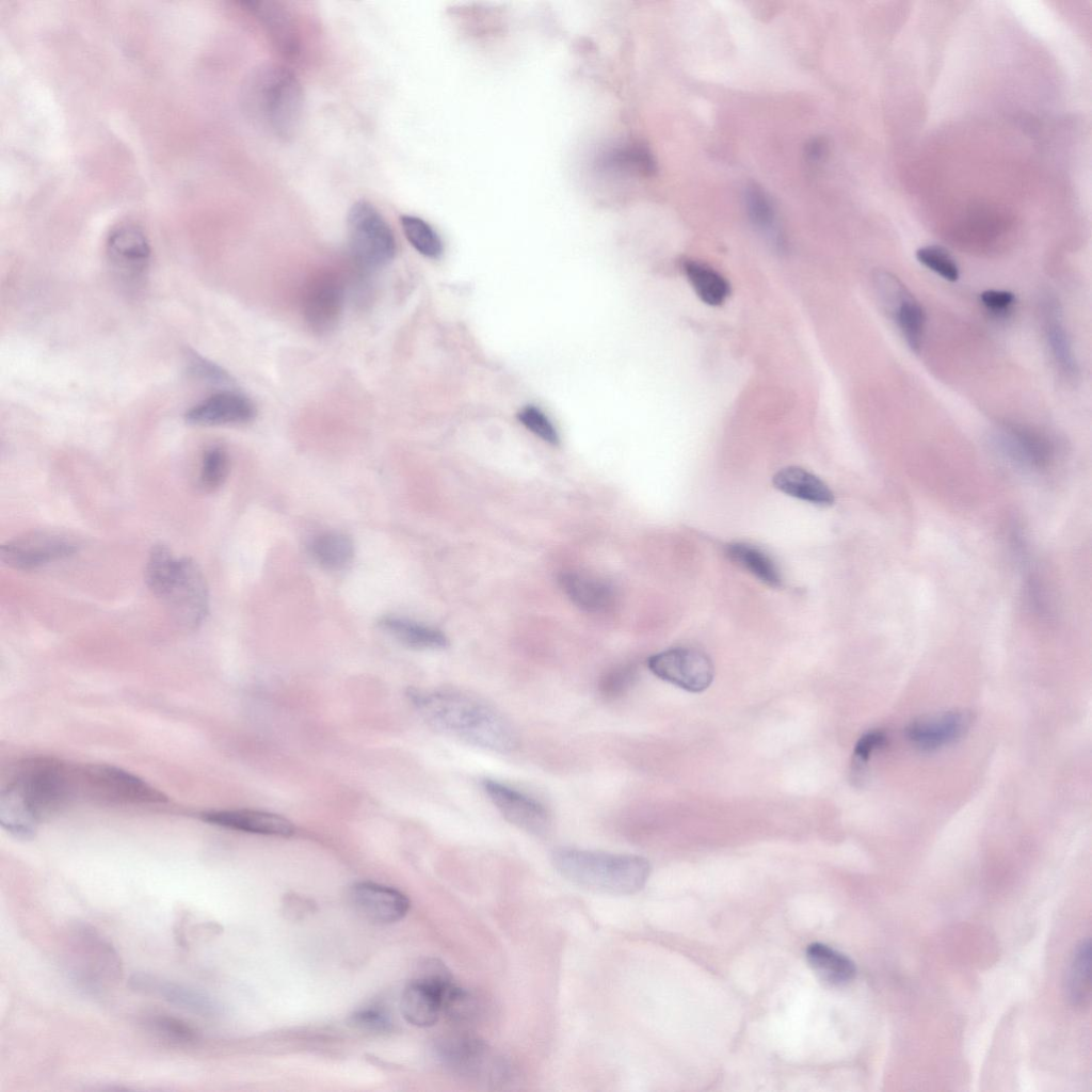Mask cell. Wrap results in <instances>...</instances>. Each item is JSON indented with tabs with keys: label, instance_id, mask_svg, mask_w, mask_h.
<instances>
[{
	"label": "cell",
	"instance_id": "1",
	"mask_svg": "<svg viewBox=\"0 0 1092 1092\" xmlns=\"http://www.w3.org/2000/svg\"><path fill=\"white\" fill-rule=\"evenodd\" d=\"M78 766L49 757L20 761L0 792V821L17 838L32 837L42 821L78 793Z\"/></svg>",
	"mask_w": 1092,
	"mask_h": 1092
},
{
	"label": "cell",
	"instance_id": "2",
	"mask_svg": "<svg viewBox=\"0 0 1092 1092\" xmlns=\"http://www.w3.org/2000/svg\"><path fill=\"white\" fill-rule=\"evenodd\" d=\"M407 697L434 728L473 745L510 752L517 745L511 724L483 701L456 691L410 689Z\"/></svg>",
	"mask_w": 1092,
	"mask_h": 1092
},
{
	"label": "cell",
	"instance_id": "3",
	"mask_svg": "<svg viewBox=\"0 0 1092 1092\" xmlns=\"http://www.w3.org/2000/svg\"><path fill=\"white\" fill-rule=\"evenodd\" d=\"M304 102L299 79L279 64L259 65L242 86L241 103L246 116L264 133L280 141H288L296 134Z\"/></svg>",
	"mask_w": 1092,
	"mask_h": 1092
},
{
	"label": "cell",
	"instance_id": "4",
	"mask_svg": "<svg viewBox=\"0 0 1092 1092\" xmlns=\"http://www.w3.org/2000/svg\"><path fill=\"white\" fill-rule=\"evenodd\" d=\"M552 863L573 883L611 895H629L640 890L651 871L647 860L638 855L574 848L556 850Z\"/></svg>",
	"mask_w": 1092,
	"mask_h": 1092
},
{
	"label": "cell",
	"instance_id": "5",
	"mask_svg": "<svg viewBox=\"0 0 1092 1092\" xmlns=\"http://www.w3.org/2000/svg\"><path fill=\"white\" fill-rule=\"evenodd\" d=\"M347 232L355 262L368 270L388 264L396 256L394 231L381 212L368 200L359 199L349 209Z\"/></svg>",
	"mask_w": 1092,
	"mask_h": 1092
},
{
	"label": "cell",
	"instance_id": "6",
	"mask_svg": "<svg viewBox=\"0 0 1092 1092\" xmlns=\"http://www.w3.org/2000/svg\"><path fill=\"white\" fill-rule=\"evenodd\" d=\"M79 798L106 804H156L166 797L139 776L108 765L78 766Z\"/></svg>",
	"mask_w": 1092,
	"mask_h": 1092
},
{
	"label": "cell",
	"instance_id": "7",
	"mask_svg": "<svg viewBox=\"0 0 1092 1092\" xmlns=\"http://www.w3.org/2000/svg\"><path fill=\"white\" fill-rule=\"evenodd\" d=\"M437 1053L448 1069L478 1083L502 1085L512 1075L509 1062L477 1038L468 1035L446 1038L439 1042Z\"/></svg>",
	"mask_w": 1092,
	"mask_h": 1092
},
{
	"label": "cell",
	"instance_id": "8",
	"mask_svg": "<svg viewBox=\"0 0 1092 1092\" xmlns=\"http://www.w3.org/2000/svg\"><path fill=\"white\" fill-rule=\"evenodd\" d=\"M159 599L182 626L196 628L200 625L208 613L209 595L199 566L190 558L178 559Z\"/></svg>",
	"mask_w": 1092,
	"mask_h": 1092
},
{
	"label": "cell",
	"instance_id": "9",
	"mask_svg": "<svg viewBox=\"0 0 1092 1092\" xmlns=\"http://www.w3.org/2000/svg\"><path fill=\"white\" fill-rule=\"evenodd\" d=\"M77 542L64 533L35 531L15 537L1 546L2 562L18 571H32L73 556Z\"/></svg>",
	"mask_w": 1092,
	"mask_h": 1092
},
{
	"label": "cell",
	"instance_id": "10",
	"mask_svg": "<svg viewBox=\"0 0 1092 1092\" xmlns=\"http://www.w3.org/2000/svg\"><path fill=\"white\" fill-rule=\"evenodd\" d=\"M648 669L660 679L690 692H702L713 679L711 660L702 652L676 647L649 657Z\"/></svg>",
	"mask_w": 1092,
	"mask_h": 1092
},
{
	"label": "cell",
	"instance_id": "11",
	"mask_svg": "<svg viewBox=\"0 0 1092 1092\" xmlns=\"http://www.w3.org/2000/svg\"><path fill=\"white\" fill-rule=\"evenodd\" d=\"M107 256L111 268L122 282L138 285L149 266V242L139 226L123 223L114 227L108 236Z\"/></svg>",
	"mask_w": 1092,
	"mask_h": 1092
},
{
	"label": "cell",
	"instance_id": "12",
	"mask_svg": "<svg viewBox=\"0 0 1092 1092\" xmlns=\"http://www.w3.org/2000/svg\"><path fill=\"white\" fill-rule=\"evenodd\" d=\"M344 287L338 275L324 271L311 277L303 294V316L317 333L333 330L342 314Z\"/></svg>",
	"mask_w": 1092,
	"mask_h": 1092
},
{
	"label": "cell",
	"instance_id": "13",
	"mask_svg": "<svg viewBox=\"0 0 1092 1092\" xmlns=\"http://www.w3.org/2000/svg\"><path fill=\"white\" fill-rule=\"evenodd\" d=\"M73 938L82 963L74 974L82 983L96 987L103 979L111 981L119 978L122 966L118 956L95 929L86 925L77 926Z\"/></svg>",
	"mask_w": 1092,
	"mask_h": 1092
},
{
	"label": "cell",
	"instance_id": "14",
	"mask_svg": "<svg viewBox=\"0 0 1092 1092\" xmlns=\"http://www.w3.org/2000/svg\"><path fill=\"white\" fill-rule=\"evenodd\" d=\"M482 787L510 823L536 835L546 833L550 828L548 810L534 798L497 781L485 780Z\"/></svg>",
	"mask_w": 1092,
	"mask_h": 1092
},
{
	"label": "cell",
	"instance_id": "15",
	"mask_svg": "<svg viewBox=\"0 0 1092 1092\" xmlns=\"http://www.w3.org/2000/svg\"><path fill=\"white\" fill-rule=\"evenodd\" d=\"M349 897L358 915L379 925L401 920L410 909V901L401 892L373 882L354 884Z\"/></svg>",
	"mask_w": 1092,
	"mask_h": 1092
},
{
	"label": "cell",
	"instance_id": "16",
	"mask_svg": "<svg viewBox=\"0 0 1092 1092\" xmlns=\"http://www.w3.org/2000/svg\"><path fill=\"white\" fill-rule=\"evenodd\" d=\"M257 414L253 401L244 394L225 389L195 404L186 414L189 423L196 425L242 424Z\"/></svg>",
	"mask_w": 1092,
	"mask_h": 1092
},
{
	"label": "cell",
	"instance_id": "17",
	"mask_svg": "<svg viewBox=\"0 0 1092 1092\" xmlns=\"http://www.w3.org/2000/svg\"><path fill=\"white\" fill-rule=\"evenodd\" d=\"M129 987L138 993L157 996L166 1002L200 1016L214 1014V1002L198 990L148 974H135Z\"/></svg>",
	"mask_w": 1092,
	"mask_h": 1092
},
{
	"label": "cell",
	"instance_id": "18",
	"mask_svg": "<svg viewBox=\"0 0 1092 1092\" xmlns=\"http://www.w3.org/2000/svg\"><path fill=\"white\" fill-rule=\"evenodd\" d=\"M968 718L960 711H947L912 722L908 739L922 751H936L959 740L968 727Z\"/></svg>",
	"mask_w": 1092,
	"mask_h": 1092
},
{
	"label": "cell",
	"instance_id": "19",
	"mask_svg": "<svg viewBox=\"0 0 1092 1092\" xmlns=\"http://www.w3.org/2000/svg\"><path fill=\"white\" fill-rule=\"evenodd\" d=\"M200 818L210 824L253 834L289 836L294 832L292 822L287 818L261 810H210L203 813Z\"/></svg>",
	"mask_w": 1092,
	"mask_h": 1092
},
{
	"label": "cell",
	"instance_id": "20",
	"mask_svg": "<svg viewBox=\"0 0 1092 1092\" xmlns=\"http://www.w3.org/2000/svg\"><path fill=\"white\" fill-rule=\"evenodd\" d=\"M243 4L263 25L273 44L286 55L299 52V33L292 14L276 1H245Z\"/></svg>",
	"mask_w": 1092,
	"mask_h": 1092
},
{
	"label": "cell",
	"instance_id": "21",
	"mask_svg": "<svg viewBox=\"0 0 1092 1092\" xmlns=\"http://www.w3.org/2000/svg\"><path fill=\"white\" fill-rule=\"evenodd\" d=\"M1000 441L1005 453L1027 468H1044L1053 456V447L1047 438L1023 427L1002 430Z\"/></svg>",
	"mask_w": 1092,
	"mask_h": 1092
},
{
	"label": "cell",
	"instance_id": "22",
	"mask_svg": "<svg viewBox=\"0 0 1092 1092\" xmlns=\"http://www.w3.org/2000/svg\"><path fill=\"white\" fill-rule=\"evenodd\" d=\"M560 583L566 596L577 607L588 612H601L613 604V588L594 576L577 572L565 573L561 576Z\"/></svg>",
	"mask_w": 1092,
	"mask_h": 1092
},
{
	"label": "cell",
	"instance_id": "23",
	"mask_svg": "<svg viewBox=\"0 0 1092 1092\" xmlns=\"http://www.w3.org/2000/svg\"><path fill=\"white\" fill-rule=\"evenodd\" d=\"M773 484L781 492L818 505H831L835 496L831 488L817 476L797 467L789 466L773 476Z\"/></svg>",
	"mask_w": 1092,
	"mask_h": 1092
},
{
	"label": "cell",
	"instance_id": "24",
	"mask_svg": "<svg viewBox=\"0 0 1092 1092\" xmlns=\"http://www.w3.org/2000/svg\"><path fill=\"white\" fill-rule=\"evenodd\" d=\"M379 626L401 644L415 649H439L448 644L438 629L395 615L383 616Z\"/></svg>",
	"mask_w": 1092,
	"mask_h": 1092
},
{
	"label": "cell",
	"instance_id": "25",
	"mask_svg": "<svg viewBox=\"0 0 1092 1092\" xmlns=\"http://www.w3.org/2000/svg\"><path fill=\"white\" fill-rule=\"evenodd\" d=\"M805 954L815 974L830 985H842L855 977L854 962L846 954L824 944L809 945Z\"/></svg>",
	"mask_w": 1092,
	"mask_h": 1092
},
{
	"label": "cell",
	"instance_id": "26",
	"mask_svg": "<svg viewBox=\"0 0 1092 1092\" xmlns=\"http://www.w3.org/2000/svg\"><path fill=\"white\" fill-rule=\"evenodd\" d=\"M726 556L765 584L778 588L783 583L781 571L774 560L761 548L745 542L726 546Z\"/></svg>",
	"mask_w": 1092,
	"mask_h": 1092
},
{
	"label": "cell",
	"instance_id": "27",
	"mask_svg": "<svg viewBox=\"0 0 1092 1092\" xmlns=\"http://www.w3.org/2000/svg\"><path fill=\"white\" fill-rule=\"evenodd\" d=\"M312 559L323 568L341 571L353 560L354 544L339 531H325L316 535L308 545Z\"/></svg>",
	"mask_w": 1092,
	"mask_h": 1092
},
{
	"label": "cell",
	"instance_id": "28",
	"mask_svg": "<svg viewBox=\"0 0 1092 1092\" xmlns=\"http://www.w3.org/2000/svg\"><path fill=\"white\" fill-rule=\"evenodd\" d=\"M682 269L693 290L706 304L718 306L728 296L727 280L711 267L696 260H686Z\"/></svg>",
	"mask_w": 1092,
	"mask_h": 1092
},
{
	"label": "cell",
	"instance_id": "29",
	"mask_svg": "<svg viewBox=\"0 0 1092 1092\" xmlns=\"http://www.w3.org/2000/svg\"><path fill=\"white\" fill-rule=\"evenodd\" d=\"M601 163L604 167L616 173L652 176L656 172L653 154L640 143H628L612 148L604 156Z\"/></svg>",
	"mask_w": 1092,
	"mask_h": 1092
},
{
	"label": "cell",
	"instance_id": "30",
	"mask_svg": "<svg viewBox=\"0 0 1092 1092\" xmlns=\"http://www.w3.org/2000/svg\"><path fill=\"white\" fill-rule=\"evenodd\" d=\"M1090 967L1091 945L1087 938L1077 946L1069 969L1066 991L1074 1006L1083 1007L1090 999Z\"/></svg>",
	"mask_w": 1092,
	"mask_h": 1092
},
{
	"label": "cell",
	"instance_id": "31",
	"mask_svg": "<svg viewBox=\"0 0 1092 1092\" xmlns=\"http://www.w3.org/2000/svg\"><path fill=\"white\" fill-rule=\"evenodd\" d=\"M745 207L751 222L765 232L774 244H781L782 238L776 224L773 204L761 188L749 186L744 194Z\"/></svg>",
	"mask_w": 1092,
	"mask_h": 1092
},
{
	"label": "cell",
	"instance_id": "32",
	"mask_svg": "<svg viewBox=\"0 0 1092 1092\" xmlns=\"http://www.w3.org/2000/svg\"><path fill=\"white\" fill-rule=\"evenodd\" d=\"M400 223L405 238L419 254L433 259L440 257L444 251L441 239L427 221L403 214Z\"/></svg>",
	"mask_w": 1092,
	"mask_h": 1092
},
{
	"label": "cell",
	"instance_id": "33",
	"mask_svg": "<svg viewBox=\"0 0 1092 1092\" xmlns=\"http://www.w3.org/2000/svg\"><path fill=\"white\" fill-rule=\"evenodd\" d=\"M897 324L911 350L917 352L921 346L926 325V312L911 294L890 317Z\"/></svg>",
	"mask_w": 1092,
	"mask_h": 1092
},
{
	"label": "cell",
	"instance_id": "34",
	"mask_svg": "<svg viewBox=\"0 0 1092 1092\" xmlns=\"http://www.w3.org/2000/svg\"><path fill=\"white\" fill-rule=\"evenodd\" d=\"M177 560L167 546L156 544L151 547L145 566V582L157 598L162 595Z\"/></svg>",
	"mask_w": 1092,
	"mask_h": 1092
},
{
	"label": "cell",
	"instance_id": "35",
	"mask_svg": "<svg viewBox=\"0 0 1092 1092\" xmlns=\"http://www.w3.org/2000/svg\"><path fill=\"white\" fill-rule=\"evenodd\" d=\"M230 470L227 451L221 446H211L203 454L198 485L205 492H214L226 481Z\"/></svg>",
	"mask_w": 1092,
	"mask_h": 1092
},
{
	"label": "cell",
	"instance_id": "36",
	"mask_svg": "<svg viewBox=\"0 0 1092 1092\" xmlns=\"http://www.w3.org/2000/svg\"><path fill=\"white\" fill-rule=\"evenodd\" d=\"M146 1025L158 1035L176 1044H189L197 1040V1031L180 1018L167 1014H152Z\"/></svg>",
	"mask_w": 1092,
	"mask_h": 1092
},
{
	"label": "cell",
	"instance_id": "37",
	"mask_svg": "<svg viewBox=\"0 0 1092 1092\" xmlns=\"http://www.w3.org/2000/svg\"><path fill=\"white\" fill-rule=\"evenodd\" d=\"M917 260L949 282L959 278V267L952 255L940 245H926L916 251Z\"/></svg>",
	"mask_w": 1092,
	"mask_h": 1092
},
{
	"label": "cell",
	"instance_id": "38",
	"mask_svg": "<svg viewBox=\"0 0 1092 1092\" xmlns=\"http://www.w3.org/2000/svg\"><path fill=\"white\" fill-rule=\"evenodd\" d=\"M1048 344L1057 364L1064 372L1074 373L1076 363L1069 342V338L1061 323L1057 320L1050 321L1047 327Z\"/></svg>",
	"mask_w": 1092,
	"mask_h": 1092
},
{
	"label": "cell",
	"instance_id": "39",
	"mask_svg": "<svg viewBox=\"0 0 1092 1092\" xmlns=\"http://www.w3.org/2000/svg\"><path fill=\"white\" fill-rule=\"evenodd\" d=\"M637 671L631 665H622L607 672L599 681V692L606 698L625 694L635 684Z\"/></svg>",
	"mask_w": 1092,
	"mask_h": 1092
},
{
	"label": "cell",
	"instance_id": "40",
	"mask_svg": "<svg viewBox=\"0 0 1092 1092\" xmlns=\"http://www.w3.org/2000/svg\"><path fill=\"white\" fill-rule=\"evenodd\" d=\"M886 735L882 730H869L860 737L853 751L852 774L860 775L871 754L886 744Z\"/></svg>",
	"mask_w": 1092,
	"mask_h": 1092
},
{
	"label": "cell",
	"instance_id": "41",
	"mask_svg": "<svg viewBox=\"0 0 1092 1092\" xmlns=\"http://www.w3.org/2000/svg\"><path fill=\"white\" fill-rule=\"evenodd\" d=\"M518 416L521 423L543 440L552 445H557L559 443V436L556 429L539 408L534 406H527Z\"/></svg>",
	"mask_w": 1092,
	"mask_h": 1092
},
{
	"label": "cell",
	"instance_id": "42",
	"mask_svg": "<svg viewBox=\"0 0 1092 1092\" xmlns=\"http://www.w3.org/2000/svg\"><path fill=\"white\" fill-rule=\"evenodd\" d=\"M349 1023L353 1027L368 1032H387L391 1028L389 1016L378 1008H367L355 1012L351 1015Z\"/></svg>",
	"mask_w": 1092,
	"mask_h": 1092
},
{
	"label": "cell",
	"instance_id": "43",
	"mask_svg": "<svg viewBox=\"0 0 1092 1092\" xmlns=\"http://www.w3.org/2000/svg\"><path fill=\"white\" fill-rule=\"evenodd\" d=\"M189 370L196 376L214 384H229V374L218 365L196 355L191 354L188 358Z\"/></svg>",
	"mask_w": 1092,
	"mask_h": 1092
},
{
	"label": "cell",
	"instance_id": "44",
	"mask_svg": "<svg viewBox=\"0 0 1092 1092\" xmlns=\"http://www.w3.org/2000/svg\"><path fill=\"white\" fill-rule=\"evenodd\" d=\"M1015 296L1007 290H985L980 294V302L992 312L1005 314L1013 305Z\"/></svg>",
	"mask_w": 1092,
	"mask_h": 1092
},
{
	"label": "cell",
	"instance_id": "45",
	"mask_svg": "<svg viewBox=\"0 0 1092 1092\" xmlns=\"http://www.w3.org/2000/svg\"><path fill=\"white\" fill-rule=\"evenodd\" d=\"M824 152V144L820 140H813L807 146V155L813 160H818Z\"/></svg>",
	"mask_w": 1092,
	"mask_h": 1092
}]
</instances>
